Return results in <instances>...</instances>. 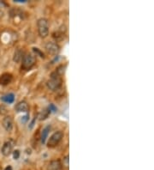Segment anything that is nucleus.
I'll list each match as a JSON object with an SVG mask.
<instances>
[{"instance_id": "obj_1", "label": "nucleus", "mask_w": 154, "mask_h": 170, "mask_svg": "<svg viewBox=\"0 0 154 170\" xmlns=\"http://www.w3.org/2000/svg\"><path fill=\"white\" fill-rule=\"evenodd\" d=\"M62 84H63V80L58 74H57L56 72H52L51 74V77L47 82V87L50 90H52V91L58 90Z\"/></svg>"}, {"instance_id": "obj_2", "label": "nucleus", "mask_w": 154, "mask_h": 170, "mask_svg": "<svg viewBox=\"0 0 154 170\" xmlns=\"http://www.w3.org/2000/svg\"><path fill=\"white\" fill-rule=\"evenodd\" d=\"M38 32L41 38H46L49 35V22L46 18H40L38 20Z\"/></svg>"}, {"instance_id": "obj_3", "label": "nucleus", "mask_w": 154, "mask_h": 170, "mask_svg": "<svg viewBox=\"0 0 154 170\" xmlns=\"http://www.w3.org/2000/svg\"><path fill=\"white\" fill-rule=\"evenodd\" d=\"M23 63H22V69L23 70H30L36 63V58L34 55L33 54H30V53H27V54H25L23 59Z\"/></svg>"}, {"instance_id": "obj_4", "label": "nucleus", "mask_w": 154, "mask_h": 170, "mask_svg": "<svg viewBox=\"0 0 154 170\" xmlns=\"http://www.w3.org/2000/svg\"><path fill=\"white\" fill-rule=\"evenodd\" d=\"M63 136H64L63 132H61V131L54 132V133L50 137V138L48 139L47 144H46L47 147H49V148H54V147H56L61 142V140L63 139Z\"/></svg>"}, {"instance_id": "obj_5", "label": "nucleus", "mask_w": 154, "mask_h": 170, "mask_svg": "<svg viewBox=\"0 0 154 170\" xmlns=\"http://www.w3.org/2000/svg\"><path fill=\"white\" fill-rule=\"evenodd\" d=\"M45 48L47 51L48 53L51 55H57L60 51V47L58 46V44L54 41L47 42L45 46Z\"/></svg>"}, {"instance_id": "obj_6", "label": "nucleus", "mask_w": 154, "mask_h": 170, "mask_svg": "<svg viewBox=\"0 0 154 170\" xmlns=\"http://www.w3.org/2000/svg\"><path fill=\"white\" fill-rule=\"evenodd\" d=\"M13 144H14L13 141H8L4 144L1 152L4 157H9L11 154L12 150H13Z\"/></svg>"}, {"instance_id": "obj_7", "label": "nucleus", "mask_w": 154, "mask_h": 170, "mask_svg": "<svg viewBox=\"0 0 154 170\" xmlns=\"http://www.w3.org/2000/svg\"><path fill=\"white\" fill-rule=\"evenodd\" d=\"M15 110L17 113H27L29 110V106L27 104V101H22L20 102H18L15 107Z\"/></svg>"}, {"instance_id": "obj_8", "label": "nucleus", "mask_w": 154, "mask_h": 170, "mask_svg": "<svg viewBox=\"0 0 154 170\" xmlns=\"http://www.w3.org/2000/svg\"><path fill=\"white\" fill-rule=\"evenodd\" d=\"M3 126L8 132H11L13 129V120L11 116H6L3 120Z\"/></svg>"}, {"instance_id": "obj_9", "label": "nucleus", "mask_w": 154, "mask_h": 170, "mask_svg": "<svg viewBox=\"0 0 154 170\" xmlns=\"http://www.w3.org/2000/svg\"><path fill=\"white\" fill-rule=\"evenodd\" d=\"M12 75L11 73H4L3 75L0 76V85H8L11 83L12 81Z\"/></svg>"}, {"instance_id": "obj_10", "label": "nucleus", "mask_w": 154, "mask_h": 170, "mask_svg": "<svg viewBox=\"0 0 154 170\" xmlns=\"http://www.w3.org/2000/svg\"><path fill=\"white\" fill-rule=\"evenodd\" d=\"M63 168L60 160H53L47 166V170H61Z\"/></svg>"}, {"instance_id": "obj_11", "label": "nucleus", "mask_w": 154, "mask_h": 170, "mask_svg": "<svg viewBox=\"0 0 154 170\" xmlns=\"http://www.w3.org/2000/svg\"><path fill=\"white\" fill-rule=\"evenodd\" d=\"M24 57V52L22 49H16L14 52V56H13V60L15 63H20L23 60Z\"/></svg>"}, {"instance_id": "obj_12", "label": "nucleus", "mask_w": 154, "mask_h": 170, "mask_svg": "<svg viewBox=\"0 0 154 170\" xmlns=\"http://www.w3.org/2000/svg\"><path fill=\"white\" fill-rule=\"evenodd\" d=\"M50 130H51V125H47V126H46V127L43 129V131H42V132H41L40 140H41V143H42L43 144H46V139H47L48 135H49V132H50Z\"/></svg>"}, {"instance_id": "obj_13", "label": "nucleus", "mask_w": 154, "mask_h": 170, "mask_svg": "<svg viewBox=\"0 0 154 170\" xmlns=\"http://www.w3.org/2000/svg\"><path fill=\"white\" fill-rule=\"evenodd\" d=\"M65 31H66V30H63V29H62V27H61L60 29L58 31V32H56V33L53 34V38H54L57 41H61V40H63L64 39V37H65Z\"/></svg>"}, {"instance_id": "obj_14", "label": "nucleus", "mask_w": 154, "mask_h": 170, "mask_svg": "<svg viewBox=\"0 0 154 170\" xmlns=\"http://www.w3.org/2000/svg\"><path fill=\"white\" fill-rule=\"evenodd\" d=\"M1 101L5 102V103H9V104H11L14 102L15 101V95L12 94V93H10V94H7L4 96L1 97Z\"/></svg>"}, {"instance_id": "obj_15", "label": "nucleus", "mask_w": 154, "mask_h": 170, "mask_svg": "<svg viewBox=\"0 0 154 170\" xmlns=\"http://www.w3.org/2000/svg\"><path fill=\"white\" fill-rule=\"evenodd\" d=\"M66 67H67V65H63V64H62V65H60V66H58V67L57 68V70H56V72H55L57 73V74H58L60 76H63V75L64 74V72H65Z\"/></svg>"}, {"instance_id": "obj_16", "label": "nucleus", "mask_w": 154, "mask_h": 170, "mask_svg": "<svg viewBox=\"0 0 154 170\" xmlns=\"http://www.w3.org/2000/svg\"><path fill=\"white\" fill-rule=\"evenodd\" d=\"M51 112L49 111V109H45L44 111H42L41 113H40V114L39 115V120H46V118L48 117V115H49V113H50Z\"/></svg>"}, {"instance_id": "obj_17", "label": "nucleus", "mask_w": 154, "mask_h": 170, "mask_svg": "<svg viewBox=\"0 0 154 170\" xmlns=\"http://www.w3.org/2000/svg\"><path fill=\"white\" fill-rule=\"evenodd\" d=\"M70 157L69 156H66L65 157L63 158V163H62V166L64 167L65 169H69V166H70Z\"/></svg>"}, {"instance_id": "obj_18", "label": "nucleus", "mask_w": 154, "mask_h": 170, "mask_svg": "<svg viewBox=\"0 0 154 170\" xmlns=\"http://www.w3.org/2000/svg\"><path fill=\"white\" fill-rule=\"evenodd\" d=\"M33 50H34V52L36 53V55H39V57H41V58H43V59L45 58V55H44V53H43V52H41V51H40V50H39V48L34 47V48H33Z\"/></svg>"}, {"instance_id": "obj_19", "label": "nucleus", "mask_w": 154, "mask_h": 170, "mask_svg": "<svg viewBox=\"0 0 154 170\" xmlns=\"http://www.w3.org/2000/svg\"><path fill=\"white\" fill-rule=\"evenodd\" d=\"M19 157H20V151L18 149H16L13 152V158L15 160H17V159H19Z\"/></svg>"}, {"instance_id": "obj_20", "label": "nucleus", "mask_w": 154, "mask_h": 170, "mask_svg": "<svg viewBox=\"0 0 154 170\" xmlns=\"http://www.w3.org/2000/svg\"><path fill=\"white\" fill-rule=\"evenodd\" d=\"M48 109L49 111L51 112H57L58 111V108H57V107L54 105V104H50V106H49V108H48Z\"/></svg>"}, {"instance_id": "obj_21", "label": "nucleus", "mask_w": 154, "mask_h": 170, "mask_svg": "<svg viewBox=\"0 0 154 170\" xmlns=\"http://www.w3.org/2000/svg\"><path fill=\"white\" fill-rule=\"evenodd\" d=\"M35 120H36V117H34V120H33L32 123L30 124V126H29V128H30V129H32V128H33V126H34V121H35Z\"/></svg>"}, {"instance_id": "obj_22", "label": "nucleus", "mask_w": 154, "mask_h": 170, "mask_svg": "<svg viewBox=\"0 0 154 170\" xmlns=\"http://www.w3.org/2000/svg\"><path fill=\"white\" fill-rule=\"evenodd\" d=\"M15 2H16V3H26L27 1L26 0H15Z\"/></svg>"}, {"instance_id": "obj_23", "label": "nucleus", "mask_w": 154, "mask_h": 170, "mask_svg": "<svg viewBox=\"0 0 154 170\" xmlns=\"http://www.w3.org/2000/svg\"><path fill=\"white\" fill-rule=\"evenodd\" d=\"M4 170H12V167L11 166H7Z\"/></svg>"}, {"instance_id": "obj_24", "label": "nucleus", "mask_w": 154, "mask_h": 170, "mask_svg": "<svg viewBox=\"0 0 154 170\" xmlns=\"http://www.w3.org/2000/svg\"><path fill=\"white\" fill-rule=\"evenodd\" d=\"M0 170H2V169H0Z\"/></svg>"}]
</instances>
